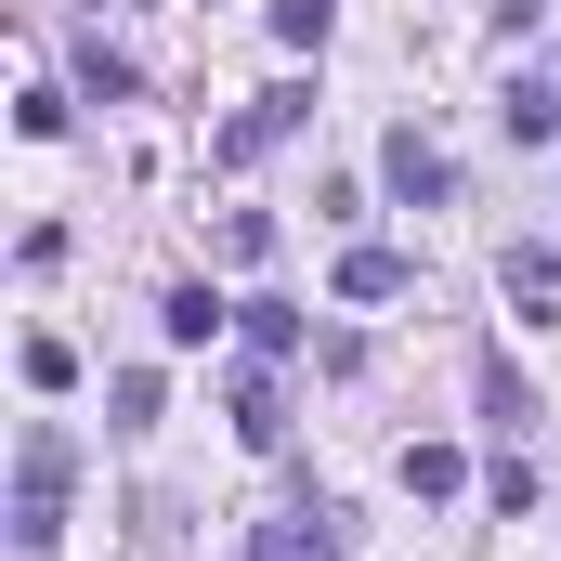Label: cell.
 <instances>
[{
	"label": "cell",
	"instance_id": "cell-1",
	"mask_svg": "<svg viewBox=\"0 0 561 561\" xmlns=\"http://www.w3.org/2000/svg\"><path fill=\"white\" fill-rule=\"evenodd\" d=\"M66 431H26V457H13V549H53L66 536Z\"/></svg>",
	"mask_w": 561,
	"mask_h": 561
},
{
	"label": "cell",
	"instance_id": "cell-2",
	"mask_svg": "<svg viewBox=\"0 0 561 561\" xmlns=\"http://www.w3.org/2000/svg\"><path fill=\"white\" fill-rule=\"evenodd\" d=\"M300 118H313V92H262L249 118H222V170H249V157H275V144L300 131Z\"/></svg>",
	"mask_w": 561,
	"mask_h": 561
},
{
	"label": "cell",
	"instance_id": "cell-13",
	"mask_svg": "<svg viewBox=\"0 0 561 561\" xmlns=\"http://www.w3.org/2000/svg\"><path fill=\"white\" fill-rule=\"evenodd\" d=\"M275 39H287V53H313V39H327V0H275Z\"/></svg>",
	"mask_w": 561,
	"mask_h": 561
},
{
	"label": "cell",
	"instance_id": "cell-4",
	"mask_svg": "<svg viewBox=\"0 0 561 561\" xmlns=\"http://www.w3.org/2000/svg\"><path fill=\"white\" fill-rule=\"evenodd\" d=\"M496 287H510V313H523V327H561V249H510Z\"/></svg>",
	"mask_w": 561,
	"mask_h": 561
},
{
	"label": "cell",
	"instance_id": "cell-6",
	"mask_svg": "<svg viewBox=\"0 0 561 561\" xmlns=\"http://www.w3.org/2000/svg\"><path fill=\"white\" fill-rule=\"evenodd\" d=\"M405 287H419L405 249H340V300H405Z\"/></svg>",
	"mask_w": 561,
	"mask_h": 561
},
{
	"label": "cell",
	"instance_id": "cell-8",
	"mask_svg": "<svg viewBox=\"0 0 561 561\" xmlns=\"http://www.w3.org/2000/svg\"><path fill=\"white\" fill-rule=\"evenodd\" d=\"M496 118H510V144H549V131H561V79H510Z\"/></svg>",
	"mask_w": 561,
	"mask_h": 561
},
{
	"label": "cell",
	"instance_id": "cell-3",
	"mask_svg": "<svg viewBox=\"0 0 561 561\" xmlns=\"http://www.w3.org/2000/svg\"><path fill=\"white\" fill-rule=\"evenodd\" d=\"M379 170H392L405 209H444V196H457V170H444V144H431V131H392V144H379Z\"/></svg>",
	"mask_w": 561,
	"mask_h": 561
},
{
	"label": "cell",
	"instance_id": "cell-10",
	"mask_svg": "<svg viewBox=\"0 0 561 561\" xmlns=\"http://www.w3.org/2000/svg\"><path fill=\"white\" fill-rule=\"evenodd\" d=\"M236 431H249V444H287V405H275V379H236Z\"/></svg>",
	"mask_w": 561,
	"mask_h": 561
},
{
	"label": "cell",
	"instance_id": "cell-12",
	"mask_svg": "<svg viewBox=\"0 0 561 561\" xmlns=\"http://www.w3.org/2000/svg\"><path fill=\"white\" fill-rule=\"evenodd\" d=\"M236 313H249V340H262V353H300V313H287V300H236Z\"/></svg>",
	"mask_w": 561,
	"mask_h": 561
},
{
	"label": "cell",
	"instance_id": "cell-7",
	"mask_svg": "<svg viewBox=\"0 0 561 561\" xmlns=\"http://www.w3.org/2000/svg\"><path fill=\"white\" fill-rule=\"evenodd\" d=\"M222 313H236V300H209V287H170V300H157L170 353H209V327H222Z\"/></svg>",
	"mask_w": 561,
	"mask_h": 561
},
{
	"label": "cell",
	"instance_id": "cell-9",
	"mask_svg": "<svg viewBox=\"0 0 561 561\" xmlns=\"http://www.w3.org/2000/svg\"><path fill=\"white\" fill-rule=\"evenodd\" d=\"M457 483H470L457 444H405V496H457Z\"/></svg>",
	"mask_w": 561,
	"mask_h": 561
},
{
	"label": "cell",
	"instance_id": "cell-11",
	"mask_svg": "<svg viewBox=\"0 0 561 561\" xmlns=\"http://www.w3.org/2000/svg\"><path fill=\"white\" fill-rule=\"evenodd\" d=\"M79 79H92V92H105V105H131L144 79H131V53H105V39H92V53H79Z\"/></svg>",
	"mask_w": 561,
	"mask_h": 561
},
{
	"label": "cell",
	"instance_id": "cell-5",
	"mask_svg": "<svg viewBox=\"0 0 561 561\" xmlns=\"http://www.w3.org/2000/svg\"><path fill=\"white\" fill-rule=\"evenodd\" d=\"M327 549H340V510H287L249 536V561H327Z\"/></svg>",
	"mask_w": 561,
	"mask_h": 561
}]
</instances>
